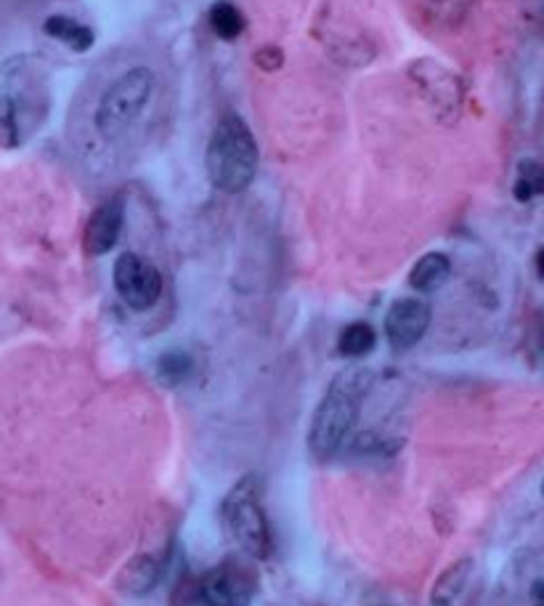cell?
I'll return each instance as SVG.
<instances>
[{"label":"cell","instance_id":"obj_15","mask_svg":"<svg viewBox=\"0 0 544 606\" xmlns=\"http://www.w3.org/2000/svg\"><path fill=\"white\" fill-rule=\"evenodd\" d=\"M377 346V333L369 322H354V325L343 328L340 339H337V351L348 360H362L372 349Z\"/></svg>","mask_w":544,"mask_h":606},{"label":"cell","instance_id":"obj_19","mask_svg":"<svg viewBox=\"0 0 544 606\" xmlns=\"http://www.w3.org/2000/svg\"><path fill=\"white\" fill-rule=\"evenodd\" d=\"M544 189V176L542 165L536 160H523L518 165V176H515L513 184V197L518 203H532L534 197H540Z\"/></svg>","mask_w":544,"mask_h":606},{"label":"cell","instance_id":"obj_1","mask_svg":"<svg viewBox=\"0 0 544 606\" xmlns=\"http://www.w3.org/2000/svg\"><path fill=\"white\" fill-rule=\"evenodd\" d=\"M51 70L36 53L0 61V147L19 149L36 139L51 115Z\"/></svg>","mask_w":544,"mask_h":606},{"label":"cell","instance_id":"obj_8","mask_svg":"<svg viewBox=\"0 0 544 606\" xmlns=\"http://www.w3.org/2000/svg\"><path fill=\"white\" fill-rule=\"evenodd\" d=\"M112 285L120 301L133 312H147L162 295V274L149 258L139 253H122L115 261Z\"/></svg>","mask_w":544,"mask_h":606},{"label":"cell","instance_id":"obj_2","mask_svg":"<svg viewBox=\"0 0 544 606\" xmlns=\"http://www.w3.org/2000/svg\"><path fill=\"white\" fill-rule=\"evenodd\" d=\"M372 383H375V373L367 368L343 370L329 383L327 394L316 404L311 426H308V452L316 460L335 458L348 444Z\"/></svg>","mask_w":544,"mask_h":606},{"label":"cell","instance_id":"obj_5","mask_svg":"<svg viewBox=\"0 0 544 606\" xmlns=\"http://www.w3.org/2000/svg\"><path fill=\"white\" fill-rule=\"evenodd\" d=\"M155 82L157 78L149 67H130L115 82H109L93 115L96 130H99L101 139L115 141L126 134L130 123L149 105L151 94H155Z\"/></svg>","mask_w":544,"mask_h":606},{"label":"cell","instance_id":"obj_3","mask_svg":"<svg viewBox=\"0 0 544 606\" xmlns=\"http://www.w3.org/2000/svg\"><path fill=\"white\" fill-rule=\"evenodd\" d=\"M260 152L239 115H224L208 144V176L224 195H243L258 176Z\"/></svg>","mask_w":544,"mask_h":606},{"label":"cell","instance_id":"obj_9","mask_svg":"<svg viewBox=\"0 0 544 606\" xmlns=\"http://www.w3.org/2000/svg\"><path fill=\"white\" fill-rule=\"evenodd\" d=\"M431 306L423 299H398L385 314V339L394 351H409L431 328Z\"/></svg>","mask_w":544,"mask_h":606},{"label":"cell","instance_id":"obj_20","mask_svg":"<svg viewBox=\"0 0 544 606\" xmlns=\"http://www.w3.org/2000/svg\"><path fill=\"white\" fill-rule=\"evenodd\" d=\"M255 67L264 72H277L281 70V65H285V51H281L279 46H260L258 51H255Z\"/></svg>","mask_w":544,"mask_h":606},{"label":"cell","instance_id":"obj_18","mask_svg":"<svg viewBox=\"0 0 544 606\" xmlns=\"http://www.w3.org/2000/svg\"><path fill=\"white\" fill-rule=\"evenodd\" d=\"M195 373V360H191L189 351L184 349H170L157 360V378L168 385H178L189 381Z\"/></svg>","mask_w":544,"mask_h":606},{"label":"cell","instance_id":"obj_16","mask_svg":"<svg viewBox=\"0 0 544 606\" xmlns=\"http://www.w3.org/2000/svg\"><path fill=\"white\" fill-rule=\"evenodd\" d=\"M471 6L473 0H423V13L438 30H452L467 17Z\"/></svg>","mask_w":544,"mask_h":606},{"label":"cell","instance_id":"obj_4","mask_svg":"<svg viewBox=\"0 0 544 606\" xmlns=\"http://www.w3.org/2000/svg\"><path fill=\"white\" fill-rule=\"evenodd\" d=\"M224 519L234 540L243 546L250 559L264 561L271 556V529L264 511V479L247 473L224 498Z\"/></svg>","mask_w":544,"mask_h":606},{"label":"cell","instance_id":"obj_12","mask_svg":"<svg viewBox=\"0 0 544 606\" xmlns=\"http://www.w3.org/2000/svg\"><path fill=\"white\" fill-rule=\"evenodd\" d=\"M473 575V559H457L449 564L441 575L436 577L431 588V604L433 606H454L457 598L463 596Z\"/></svg>","mask_w":544,"mask_h":606},{"label":"cell","instance_id":"obj_11","mask_svg":"<svg viewBox=\"0 0 544 606\" xmlns=\"http://www.w3.org/2000/svg\"><path fill=\"white\" fill-rule=\"evenodd\" d=\"M162 559H157L155 554H136L122 564V569L117 571V590L130 598L149 596L162 580Z\"/></svg>","mask_w":544,"mask_h":606},{"label":"cell","instance_id":"obj_6","mask_svg":"<svg viewBox=\"0 0 544 606\" xmlns=\"http://www.w3.org/2000/svg\"><path fill=\"white\" fill-rule=\"evenodd\" d=\"M258 588V569L247 561V556H229L205 571L199 580V598L205 606H253Z\"/></svg>","mask_w":544,"mask_h":606},{"label":"cell","instance_id":"obj_7","mask_svg":"<svg viewBox=\"0 0 544 606\" xmlns=\"http://www.w3.org/2000/svg\"><path fill=\"white\" fill-rule=\"evenodd\" d=\"M406 72H409L417 91L423 94V99L428 101L433 117H436L438 123H444V126L457 123L459 109H463L465 88L463 80H459L449 67L438 65V61L433 59H415Z\"/></svg>","mask_w":544,"mask_h":606},{"label":"cell","instance_id":"obj_10","mask_svg":"<svg viewBox=\"0 0 544 606\" xmlns=\"http://www.w3.org/2000/svg\"><path fill=\"white\" fill-rule=\"evenodd\" d=\"M126 224V197L115 195L105 199L88 218L86 232H82V247L88 256H105L112 251L122 234Z\"/></svg>","mask_w":544,"mask_h":606},{"label":"cell","instance_id":"obj_13","mask_svg":"<svg viewBox=\"0 0 544 606\" xmlns=\"http://www.w3.org/2000/svg\"><path fill=\"white\" fill-rule=\"evenodd\" d=\"M43 32L48 38L59 40L61 46H67L75 53H86L88 48H93L96 36L88 25L78 22V19L65 17V13H53V17L46 19Z\"/></svg>","mask_w":544,"mask_h":606},{"label":"cell","instance_id":"obj_14","mask_svg":"<svg viewBox=\"0 0 544 606\" xmlns=\"http://www.w3.org/2000/svg\"><path fill=\"white\" fill-rule=\"evenodd\" d=\"M452 277V261L446 253H425L423 258L412 266L409 287L417 293H433L446 285Z\"/></svg>","mask_w":544,"mask_h":606},{"label":"cell","instance_id":"obj_17","mask_svg":"<svg viewBox=\"0 0 544 606\" xmlns=\"http://www.w3.org/2000/svg\"><path fill=\"white\" fill-rule=\"evenodd\" d=\"M208 22L220 40H237L245 32V17L229 0H218L210 6Z\"/></svg>","mask_w":544,"mask_h":606}]
</instances>
